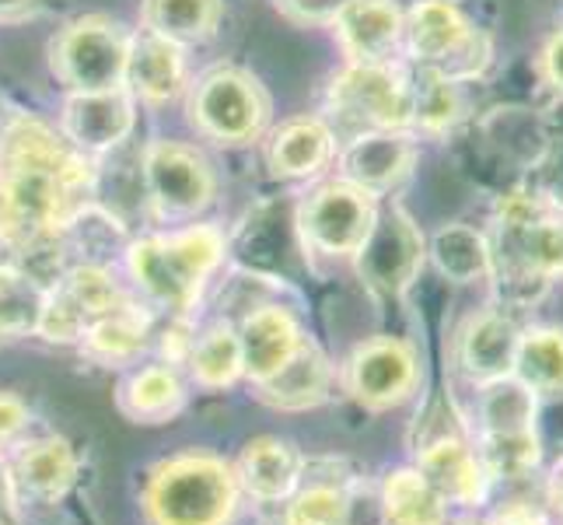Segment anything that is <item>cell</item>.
I'll list each match as a JSON object with an SVG mask.
<instances>
[{
    "label": "cell",
    "instance_id": "obj_7",
    "mask_svg": "<svg viewBox=\"0 0 563 525\" xmlns=\"http://www.w3.org/2000/svg\"><path fill=\"white\" fill-rule=\"evenodd\" d=\"M269 116L263 88L242 70H210L192 91V123L221 144L256 141Z\"/></svg>",
    "mask_w": 563,
    "mask_h": 525
},
{
    "label": "cell",
    "instance_id": "obj_38",
    "mask_svg": "<svg viewBox=\"0 0 563 525\" xmlns=\"http://www.w3.org/2000/svg\"><path fill=\"white\" fill-rule=\"evenodd\" d=\"M29 427V411L25 403L11 396V393H0V449L14 445V438L22 435Z\"/></svg>",
    "mask_w": 563,
    "mask_h": 525
},
{
    "label": "cell",
    "instance_id": "obj_40",
    "mask_svg": "<svg viewBox=\"0 0 563 525\" xmlns=\"http://www.w3.org/2000/svg\"><path fill=\"white\" fill-rule=\"evenodd\" d=\"M0 525H14V488L4 462H0Z\"/></svg>",
    "mask_w": 563,
    "mask_h": 525
},
{
    "label": "cell",
    "instance_id": "obj_20",
    "mask_svg": "<svg viewBox=\"0 0 563 525\" xmlns=\"http://www.w3.org/2000/svg\"><path fill=\"white\" fill-rule=\"evenodd\" d=\"M336 35L354 64H382L402 35L393 0H346L336 11Z\"/></svg>",
    "mask_w": 563,
    "mask_h": 525
},
{
    "label": "cell",
    "instance_id": "obj_2",
    "mask_svg": "<svg viewBox=\"0 0 563 525\" xmlns=\"http://www.w3.org/2000/svg\"><path fill=\"white\" fill-rule=\"evenodd\" d=\"M490 270L511 291L532 295V287L550 284L563 274V210L542 197L515 193L494 218Z\"/></svg>",
    "mask_w": 563,
    "mask_h": 525
},
{
    "label": "cell",
    "instance_id": "obj_13",
    "mask_svg": "<svg viewBox=\"0 0 563 525\" xmlns=\"http://www.w3.org/2000/svg\"><path fill=\"white\" fill-rule=\"evenodd\" d=\"M417 385V358L410 343L396 337H375L354 350L351 364H346V389L357 403L385 411L396 406L413 393Z\"/></svg>",
    "mask_w": 563,
    "mask_h": 525
},
{
    "label": "cell",
    "instance_id": "obj_27",
    "mask_svg": "<svg viewBox=\"0 0 563 525\" xmlns=\"http://www.w3.org/2000/svg\"><path fill=\"white\" fill-rule=\"evenodd\" d=\"M382 525H444V501L420 470H396L382 483Z\"/></svg>",
    "mask_w": 563,
    "mask_h": 525
},
{
    "label": "cell",
    "instance_id": "obj_33",
    "mask_svg": "<svg viewBox=\"0 0 563 525\" xmlns=\"http://www.w3.org/2000/svg\"><path fill=\"white\" fill-rule=\"evenodd\" d=\"M284 525H354V494L343 483H298V491L287 497Z\"/></svg>",
    "mask_w": 563,
    "mask_h": 525
},
{
    "label": "cell",
    "instance_id": "obj_39",
    "mask_svg": "<svg viewBox=\"0 0 563 525\" xmlns=\"http://www.w3.org/2000/svg\"><path fill=\"white\" fill-rule=\"evenodd\" d=\"M542 67H547V77L556 91H563V32L550 43L547 56H542Z\"/></svg>",
    "mask_w": 563,
    "mask_h": 525
},
{
    "label": "cell",
    "instance_id": "obj_28",
    "mask_svg": "<svg viewBox=\"0 0 563 525\" xmlns=\"http://www.w3.org/2000/svg\"><path fill=\"white\" fill-rule=\"evenodd\" d=\"M221 22V0H144L147 32L168 43H203Z\"/></svg>",
    "mask_w": 563,
    "mask_h": 525
},
{
    "label": "cell",
    "instance_id": "obj_15",
    "mask_svg": "<svg viewBox=\"0 0 563 525\" xmlns=\"http://www.w3.org/2000/svg\"><path fill=\"white\" fill-rule=\"evenodd\" d=\"M343 179L364 193L396 186L413 165V144L402 130H364L343 151Z\"/></svg>",
    "mask_w": 563,
    "mask_h": 525
},
{
    "label": "cell",
    "instance_id": "obj_35",
    "mask_svg": "<svg viewBox=\"0 0 563 525\" xmlns=\"http://www.w3.org/2000/svg\"><path fill=\"white\" fill-rule=\"evenodd\" d=\"M529 435L536 445V462L542 470H560L563 466V389L536 393Z\"/></svg>",
    "mask_w": 563,
    "mask_h": 525
},
{
    "label": "cell",
    "instance_id": "obj_6",
    "mask_svg": "<svg viewBox=\"0 0 563 525\" xmlns=\"http://www.w3.org/2000/svg\"><path fill=\"white\" fill-rule=\"evenodd\" d=\"M402 32L410 39V53L444 81L476 77L487 64L483 35L470 29V22L449 0H423V4H417Z\"/></svg>",
    "mask_w": 563,
    "mask_h": 525
},
{
    "label": "cell",
    "instance_id": "obj_22",
    "mask_svg": "<svg viewBox=\"0 0 563 525\" xmlns=\"http://www.w3.org/2000/svg\"><path fill=\"white\" fill-rule=\"evenodd\" d=\"M329 382H333L329 361L312 343H301L274 375L256 382V389L260 400L277 406V411H308L329 396Z\"/></svg>",
    "mask_w": 563,
    "mask_h": 525
},
{
    "label": "cell",
    "instance_id": "obj_12",
    "mask_svg": "<svg viewBox=\"0 0 563 525\" xmlns=\"http://www.w3.org/2000/svg\"><path fill=\"white\" fill-rule=\"evenodd\" d=\"M144 183L151 204L168 218H189L213 197V172L203 162V154L176 141H158L147 147Z\"/></svg>",
    "mask_w": 563,
    "mask_h": 525
},
{
    "label": "cell",
    "instance_id": "obj_30",
    "mask_svg": "<svg viewBox=\"0 0 563 525\" xmlns=\"http://www.w3.org/2000/svg\"><path fill=\"white\" fill-rule=\"evenodd\" d=\"M511 375L532 393L563 389V333L560 329H529L518 340Z\"/></svg>",
    "mask_w": 563,
    "mask_h": 525
},
{
    "label": "cell",
    "instance_id": "obj_11",
    "mask_svg": "<svg viewBox=\"0 0 563 525\" xmlns=\"http://www.w3.org/2000/svg\"><path fill=\"white\" fill-rule=\"evenodd\" d=\"M361 281L385 298H399L413 284L423 263V239L402 210H388L375 218L364 245L354 252Z\"/></svg>",
    "mask_w": 563,
    "mask_h": 525
},
{
    "label": "cell",
    "instance_id": "obj_17",
    "mask_svg": "<svg viewBox=\"0 0 563 525\" xmlns=\"http://www.w3.org/2000/svg\"><path fill=\"white\" fill-rule=\"evenodd\" d=\"M11 488L35 501H56L77 480V456L64 438H35L18 445L8 462Z\"/></svg>",
    "mask_w": 563,
    "mask_h": 525
},
{
    "label": "cell",
    "instance_id": "obj_21",
    "mask_svg": "<svg viewBox=\"0 0 563 525\" xmlns=\"http://www.w3.org/2000/svg\"><path fill=\"white\" fill-rule=\"evenodd\" d=\"M417 470L444 504H476L490 480L479 456L459 438H441L434 445H427L420 452Z\"/></svg>",
    "mask_w": 563,
    "mask_h": 525
},
{
    "label": "cell",
    "instance_id": "obj_26",
    "mask_svg": "<svg viewBox=\"0 0 563 525\" xmlns=\"http://www.w3.org/2000/svg\"><path fill=\"white\" fill-rule=\"evenodd\" d=\"M147 333H151L147 313H141L133 302H120L112 313L99 316L85 329L81 343L95 361L120 364V361H130L141 354L147 343Z\"/></svg>",
    "mask_w": 563,
    "mask_h": 525
},
{
    "label": "cell",
    "instance_id": "obj_25",
    "mask_svg": "<svg viewBox=\"0 0 563 525\" xmlns=\"http://www.w3.org/2000/svg\"><path fill=\"white\" fill-rule=\"evenodd\" d=\"M186 403L183 379L176 375V368L168 364H147L137 375H130V382L120 393L123 414L141 420V424H162L172 420Z\"/></svg>",
    "mask_w": 563,
    "mask_h": 525
},
{
    "label": "cell",
    "instance_id": "obj_36",
    "mask_svg": "<svg viewBox=\"0 0 563 525\" xmlns=\"http://www.w3.org/2000/svg\"><path fill=\"white\" fill-rule=\"evenodd\" d=\"M459 112V95H455V81H444V77H431L420 91H413V120H420L423 127L441 130L455 120Z\"/></svg>",
    "mask_w": 563,
    "mask_h": 525
},
{
    "label": "cell",
    "instance_id": "obj_1",
    "mask_svg": "<svg viewBox=\"0 0 563 525\" xmlns=\"http://www.w3.org/2000/svg\"><path fill=\"white\" fill-rule=\"evenodd\" d=\"M91 183L85 151L35 116H11L0 133V242L14 252L56 245L85 214Z\"/></svg>",
    "mask_w": 563,
    "mask_h": 525
},
{
    "label": "cell",
    "instance_id": "obj_3",
    "mask_svg": "<svg viewBox=\"0 0 563 525\" xmlns=\"http://www.w3.org/2000/svg\"><path fill=\"white\" fill-rule=\"evenodd\" d=\"M239 477L228 462L186 452L151 473L144 508L154 525H228L239 508Z\"/></svg>",
    "mask_w": 563,
    "mask_h": 525
},
{
    "label": "cell",
    "instance_id": "obj_29",
    "mask_svg": "<svg viewBox=\"0 0 563 525\" xmlns=\"http://www.w3.org/2000/svg\"><path fill=\"white\" fill-rule=\"evenodd\" d=\"M536 393L529 385H521L515 375H504L497 382H487L479 393V424L483 438H515L529 435L532 424Z\"/></svg>",
    "mask_w": 563,
    "mask_h": 525
},
{
    "label": "cell",
    "instance_id": "obj_41",
    "mask_svg": "<svg viewBox=\"0 0 563 525\" xmlns=\"http://www.w3.org/2000/svg\"><path fill=\"white\" fill-rule=\"evenodd\" d=\"M494 525H542V518L532 508H526V504H511V508H504L494 518Z\"/></svg>",
    "mask_w": 563,
    "mask_h": 525
},
{
    "label": "cell",
    "instance_id": "obj_18",
    "mask_svg": "<svg viewBox=\"0 0 563 525\" xmlns=\"http://www.w3.org/2000/svg\"><path fill=\"white\" fill-rule=\"evenodd\" d=\"M305 473V459L295 445L280 438H256L245 445V452L235 466L239 488L263 504H280L298 491Z\"/></svg>",
    "mask_w": 563,
    "mask_h": 525
},
{
    "label": "cell",
    "instance_id": "obj_32",
    "mask_svg": "<svg viewBox=\"0 0 563 525\" xmlns=\"http://www.w3.org/2000/svg\"><path fill=\"white\" fill-rule=\"evenodd\" d=\"M189 372L203 389H224L242 375V347L231 326H213L189 347Z\"/></svg>",
    "mask_w": 563,
    "mask_h": 525
},
{
    "label": "cell",
    "instance_id": "obj_14",
    "mask_svg": "<svg viewBox=\"0 0 563 525\" xmlns=\"http://www.w3.org/2000/svg\"><path fill=\"white\" fill-rule=\"evenodd\" d=\"M133 130V102L126 88L74 91L64 109V133L77 151H106Z\"/></svg>",
    "mask_w": 563,
    "mask_h": 525
},
{
    "label": "cell",
    "instance_id": "obj_9",
    "mask_svg": "<svg viewBox=\"0 0 563 525\" xmlns=\"http://www.w3.org/2000/svg\"><path fill=\"white\" fill-rule=\"evenodd\" d=\"M120 302L126 298L109 277V270L95 263H81V266H74L70 274H64L53 291H46L43 319H38L35 333L53 343H74L85 337V329L95 319L112 313Z\"/></svg>",
    "mask_w": 563,
    "mask_h": 525
},
{
    "label": "cell",
    "instance_id": "obj_19",
    "mask_svg": "<svg viewBox=\"0 0 563 525\" xmlns=\"http://www.w3.org/2000/svg\"><path fill=\"white\" fill-rule=\"evenodd\" d=\"M301 343H305L301 329L287 308H277V305L256 308L239 329L242 375H249L252 382L269 379Z\"/></svg>",
    "mask_w": 563,
    "mask_h": 525
},
{
    "label": "cell",
    "instance_id": "obj_16",
    "mask_svg": "<svg viewBox=\"0 0 563 525\" xmlns=\"http://www.w3.org/2000/svg\"><path fill=\"white\" fill-rule=\"evenodd\" d=\"M521 329L504 313H479L459 337V368L473 382L487 385L511 375Z\"/></svg>",
    "mask_w": 563,
    "mask_h": 525
},
{
    "label": "cell",
    "instance_id": "obj_4",
    "mask_svg": "<svg viewBox=\"0 0 563 525\" xmlns=\"http://www.w3.org/2000/svg\"><path fill=\"white\" fill-rule=\"evenodd\" d=\"M224 242L213 228H189L168 239H144L130 249V274L141 291L172 313H186L221 263Z\"/></svg>",
    "mask_w": 563,
    "mask_h": 525
},
{
    "label": "cell",
    "instance_id": "obj_43",
    "mask_svg": "<svg viewBox=\"0 0 563 525\" xmlns=\"http://www.w3.org/2000/svg\"><path fill=\"white\" fill-rule=\"evenodd\" d=\"M556 508H560V518H563V488H560V494H556Z\"/></svg>",
    "mask_w": 563,
    "mask_h": 525
},
{
    "label": "cell",
    "instance_id": "obj_8",
    "mask_svg": "<svg viewBox=\"0 0 563 525\" xmlns=\"http://www.w3.org/2000/svg\"><path fill=\"white\" fill-rule=\"evenodd\" d=\"M372 193L357 189L354 183H325L301 204V236L305 245H312L325 256H354L364 245L367 231L375 225Z\"/></svg>",
    "mask_w": 563,
    "mask_h": 525
},
{
    "label": "cell",
    "instance_id": "obj_23",
    "mask_svg": "<svg viewBox=\"0 0 563 525\" xmlns=\"http://www.w3.org/2000/svg\"><path fill=\"white\" fill-rule=\"evenodd\" d=\"M183 81H186V67L176 43H168V39L154 32L130 39L126 85L133 95H141L147 102H168L183 91Z\"/></svg>",
    "mask_w": 563,
    "mask_h": 525
},
{
    "label": "cell",
    "instance_id": "obj_37",
    "mask_svg": "<svg viewBox=\"0 0 563 525\" xmlns=\"http://www.w3.org/2000/svg\"><path fill=\"white\" fill-rule=\"evenodd\" d=\"M547 204L563 210V138H556L547 151V158L539 165V193Z\"/></svg>",
    "mask_w": 563,
    "mask_h": 525
},
{
    "label": "cell",
    "instance_id": "obj_5",
    "mask_svg": "<svg viewBox=\"0 0 563 525\" xmlns=\"http://www.w3.org/2000/svg\"><path fill=\"white\" fill-rule=\"evenodd\" d=\"M130 39L102 14L70 22L53 39V74L70 91H109L126 85Z\"/></svg>",
    "mask_w": 563,
    "mask_h": 525
},
{
    "label": "cell",
    "instance_id": "obj_31",
    "mask_svg": "<svg viewBox=\"0 0 563 525\" xmlns=\"http://www.w3.org/2000/svg\"><path fill=\"white\" fill-rule=\"evenodd\" d=\"M431 256L438 270L455 284L479 281L483 274H490V245L479 231L465 225H449L441 228L431 242Z\"/></svg>",
    "mask_w": 563,
    "mask_h": 525
},
{
    "label": "cell",
    "instance_id": "obj_42",
    "mask_svg": "<svg viewBox=\"0 0 563 525\" xmlns=\"http://www.w3.org/2000/svg\"><path fill=\"white\" fill-rule=\"evenodd\" d=\"M35 4V0H0V18H11V14H22Z\"/></svg>",
    "mask_w": 563,
    "mask_h": 525
},
{
    "label": "cell",
    "instance_id": "obj_34",
    "mask_svg": "<svg viewBox=\"0 0 563 525\" xmlns=\"http://www.w3.org/2000/svg\"><path fill=\"white\" fill-rule=\"evenodd\" d=\"M46 291L38 287L29 274L0 263V337L35 333L43 319Z\"/></svg>",
    "mask_w": 563,
    "mask_h": 525
},
{
    "label": "cell",
    "instance_id": "obj_10",
    "mask_svg": "<svg viewBox=\"0 0 563 525\" xmlns=\"http://www.w3.org/2000/svg\"><path fill=\"white\" fill-rule=\"evenodd\" d=\"M333 106L367 130H402L413 120V88L385 64H354L333 81Z\"/></svg>",
    "mask_w": 563,
    "mask_h": 525
},
{
    "label": "cell",
    "instance_id": "obj_24",
    "mask_svg": "<svg viewBox=\"0 0 563 525\" xmlns=\"http://www.w3.org/2000/svg\"><path fill=\"white\" fill-rule=\"evenodd\" d=\"M266 158L274 175L298 179V175H316L333 158V133L319 120H290L284 123L266 147Z\"/></svg>",
    "mask_w": 563,
    "mask_h": 525
}]
</instances>
